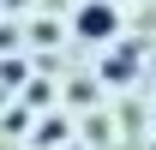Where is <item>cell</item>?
Masks as SVG:
<instances>
[{"label": "cell", "mask_w": 156, "mask_h": 150, "mask_svg": "<svg viewBox=\"0 0 156 150\" xmlns=\"http://www.w3.org/2000/svg\"><path fill=\"white\" fill-rule=\"evenodd\" d=\"M72 30H78L84 42H114L120 12L108 6V0H84V6H78V18H72Z\"/></svg>", "instance_id": "cell-1"}, {"label": "cell", "mask_w": 156, "mask_h": 150, "mask_svg": "<svg viewBox=\"0 0 156 150\" xmlns=\"http://www.w3.org/2000/svg\"><path fill=\"white\" fill-rule=\"evenodd\" d=\"M138 72V48H120V54H108V66H102V78H132Z\"/></svg>", "instance_id": "cell-2"}, {"label": "cell", "mask_w": 156, "mask_h": 150, "mask_svg": "<svg viewBox=\"0 0 156 150\" xmlns=\"http://www.w3.org/2000/svg\"><path fill=\"white\" fill-rule=\"evenodd\" d=\"M60 150H84V144H60Z\"/></svg>", "instance_id": "cell-3"}, {"label": "cell", "mask_w": 156, "mask_h": 150, "mask_svg": "<svg viewBox=\"0 0 156 150\" xmlns=\"http://www.w3.org/2000/svg\"><path fill=\"white\" fill-rule=\"evenodd\" d=\"M150 126H156V108H150Z\"/></svg>", "instance_id": "cell-4"}]
</instances>
